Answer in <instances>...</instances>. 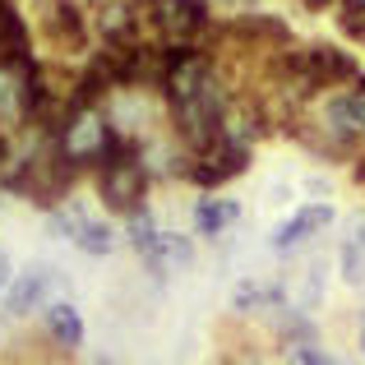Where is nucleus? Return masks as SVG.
I'll return each mask as SVG.
<instances>
[{"label":"nucleus","instance_id":"obj_1","mask_svg":"<svg viewBox=\"0 0 365 365\" xmlns=\"http://www.w3.org/2000/svg\"><path fill=\"white\" fill-rule=\"evenodd\" d=\"M56 143H61V153L74 167H102V162L120 148L102 102H70V116H65Z\"/></svg>","mask_w":365,"mask_h":365},{"label":"nucleus","instance_id":"obj_2","mask_svg":"<svg viewBox=\"0 0 365 365\" xmlns=\"http://www.w3.org/2000/svg\"><path fill=\"white\" fill-rule=\"evenodd\" d=\"M98 190H102V199H107V208H116V213H139L143 190H148V167L139 162V153H134L130 143H120L98 167Z\"/></svg>","mask_w":365,"mask_h":365},{"label":"nucleus","instance_id":"obj_3","mask_svg":"<svg viewBox=\"0 0 365 365\" xmlns=\"http://www.w3.org/2000/svg\"><path fill=\"white\" fill-rule=\"evenodd\" d=\"M37 74L28 65V56H14V61H0V130H19V125L33 120L37 107Z\"/></svg>","mask_w":365,"mask_h":365},{"label":"nucleus","instance_id":"obj_4","mask_svg":"<svg viewBox=\"0 0 365 365\" xmlns=\"http://www.w3.org/2000/svg\"><path fill=\"white\" fill-rule=\"evenodd\" d=\"M148 19L171 46H190L208 28V0H148Z\"/></svg>","mask_w":365,"mask_h":365},{"label":"nucleus","instance_id":"obj_5","mask_svg":"<svg viewBox=\"0 0 365 365\" xmlns=\"http://www.w3.org/2000/svg\"><path fill=\"white\" fill-rule=\"evenodd\" d=\"M250 167V148L245 143H232L217 134L213 143H204V148H195V158H190V171L185 176L195 180V185H222V180L241 176Z\"/></svg>","mask_w":365,"mask_h":365},{"label":"nucleus","instance_id":"obj_6","mask_svg":"<svg viewBox=\"0 0 365 365\" xmlns=\"http://www.w3.org/2000/svg\"><path fill=\"white\" fill-rule=\"evenodd\" d=\"M42 28L61 51H83V42H88L79 0H42Z\"/></svg>","mask_w":365,"mask_h":365},{"label":"nucleus","instance_id":"obj_7","mask_svg":"<svg viewBox=\"0 0 365 365\" xmlns=\"http://www.w3.org/2000/svg\"><path fill=\"white\" fill-rule=\"evenodd\" d=\"M139 24L143 14L130 5V0H102L93 9V28L107 46H139Z\"/></svg>","mask_w":365,"mask_h":365},{"label":"nucleus","instance_id":"obj_8","mask_svg":"<svg viewBox=\"0 0 365 365\" xmlns=\"http://www.w3.org/2000/svg\"><path fill=\"white\" fill-rule=\"evenodd\" d=\"M324 130L338 143L365 134V79L356 83V93H342V98H333L329 107H324Z\"/></svg>","mask_w":365,"mask_h":365},{"label":"nucleus","instance_id":"obj_9","mask_svg":"<svg viewBox=\"0 0 365 365\" xmlns=\"http://www.w3.org/2000/svg\"><path fill=\"white\" fill-rule=\"evenodd\" d=\"M56 277H51V268H42V264H33L28 273H19L14 282L5 287V314H33V310H42L46 305V287H51Z\"/></svg>","mask_w":365,"mask_h":365},{"label":"nucleus","instance_id":"obj_10","mask_svg":"<svg viewBox=\"0 0 365 365\" xmlns=\"http://www.w3.org/2000/svg\"><path fill=\"white\" fill-rule=\"evenodd\" d=\"M143 259H148L153 273H176V268L195 264V241L180 236V232H158V236H153V245L143 250Z\"/></svg>","mask_w":365,"mask_h":365},{"label":"nucleus","instance_id":"obj_11","mask_svg":"<svg viewBox=\"0 0 365 365\" xmlns=\"http://www.w3.org/2000/svg\"><path fill=\"white\" fill-rule=\"evenodd\" d=\"M329 222H333V208H329V204H310V208H301L292 222L277 227V232H273V245H277V250H296L301 241H310L314 232H324Z\"/></svg>","mask_w":365,"mask_h":365},{"label":"nucleus","instance_id":"obj_12","mask_svg":"<svg viewBox=\"0 0 365 365\" xmlns=\"http://www.w3.org/2000/svg\"><path fill=\"white\" fill-rule=\"evenodd\" d=\"M42 314H46V333H51L65 351L83 342V319H79V310H74L70 301H46Z\"/></svg>","mask_w":365,"mask_h":365},{"label":"nucleus","instance_id":"obj_13","mask_svg":"<svg viewBox=\"0 0 365 365\" xmlns=\"http://www.w3.org/2000/svg\"><path fill=\"white\" fill-rule=\"evenodd\" d=\"M236 217H241V204H236V199H199L195 204V232L199 236H222Z\"/></svg>","mask_w":365,"mask_h":365},{"label":"nucleus","instance_id":"obj_14","mask_svg":"<svg viewBox=\"0 0 365 365\" xmlns=\"http://www.w3.org/2000/svg\"><path fill=\"white\" fill-rule=\"evenodd\" d=\"M14 56H28V28L24 19L14 14V5H0V61H14Z\"/></svg>","mask_w":365,"mask_h":365},{"label":"nucleus","instance_id":"obj_15","mask_svg":"<svg viewBox=\"0 0 365 365\" xmlns=\"http://www.w3.org/2000/svg\"><path fill=\"white\" fill-rule=\"evenodd\" d=\"M282 301V287H259V282H241L232 296L236 310H264V305H277Z\"/></svg>","mask_w":365,"mask_h":365},{"label":"nucleus","instance_id":"obj_16","mask_svg":"<svg viewBox=\"0 0 365 365\" xmlns=\"http://www.w3.org/2000/svg\"><path fill=\"white\" fill-rule=\"evenodd\" d=\"M125 232H130V245L143 255V250L153 245V236H158V227H153V217L139 208V213H130V227H125Z\"/></svg>","mask_w":365,"mask_h":365},{"label":"nucleus","instance_id":"obj_17","mask_svg":"<svg viewBox=\"0 0 365 365\" xmlns=\"http://www.w3.org/2000/svg\"><path fill=\"white\" fill-rule=\"evenodd\" d=\"M342 277H347V282H365V250L356 241L342 245Z\"/></svg>","mask_w":365,"mask_h":365},{"label":"nucleus","instance_id":"obj_18","mask_svg":"<svg viewBox=\"0 0 365 365\" xmlns=\"http://www.w3.org/2000/svg\"><path fill=\"white\" fill-rule=\"evenodd\" d=\"M287 365H333V361L324 356L319 347H292V356H287Z\"/></svg>","mask_w":365,"mask_h":365},{"label":"nucleus","instance_id":"obj_19","mask_svg":"<svg viewBox=\"0 0 365 365\" xmlns=\"http://www.w3.org/2000/svg\"><path fill=\"white\" fill-rule=\"evenodd\" d=\"M5 287H9V259L0 255V292H5Z\"/></svg>","mask_w":365,"mask_h":365},{"label":"nucleus","instance_id":"obj_20","mask_svg":"<svg viewBox=\"0 0 365 365\" xmlns=\"http://www.w3.org/2000/svg\"><path fill=\"white\" fill-rule=\"evenodd\" d=\"M9 167V143H5V134H0V171Z\"/></svg>","mask_w":365,"mask_h":365},{"label":"nucleus","instance_id":"obj_21","mask_svg":"<svg viewBox=\"0 0 365 365\" xmlns=\"http://www.w3.org/2000/svg\"><path fill=\"white\" fill-rule=\"evenodd\" d=\"M361 351H365V314H361Z\"/></svg>","mask_w":365,"mask_h":365},{"label":"nucleus","instance_id":"obj_22","mask_svg":"<svg viewBox=\"0 0 365 365\" xmlns=\"http://www.w3.org/2000/svg\"><path fill=\"white\" fill-rule=\"evenodd\" d=\"M356 245H361V250H365V227H361V232H356Z\"/></svg>","mask_w":365,"mask_h":365},{"label":"nucleus","instance_id":"obj_23","mask_svg":"<svg viewBox=\"0 0 365 365\" xmlns=\"http://www.w3.org/2000/svg\"><path fill=\"white\" fill-rule=\"evenodd\" d=\"M347 5H356V9H365V0H347Z\"/></svg>","mask_w":365,"mask_h":365},{"label":"nucleus","instance_id":"obj_24","mask_svg":"<svg viewBox=\"0 0 365 365\" xmlns=\"http://www.w3.org/2000/svg\"><path fill=\"white\" fill-rule=\"evenodd\" d=\"M0 5H5V0H0Z\"/></svg>","mask_w":365,"mask_h":365}]
</instances>
